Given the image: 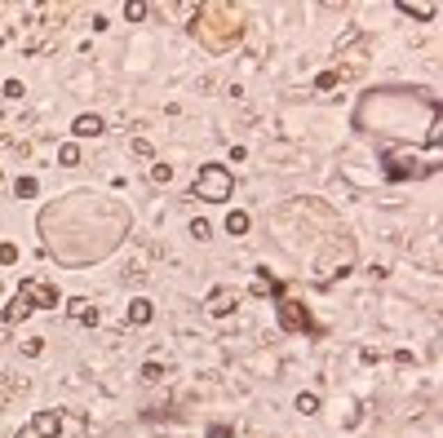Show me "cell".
<instances>
[{"instance_id":"6da1fadb","label":"cell","mask_w":443,"mask_h":438,"mask_svg":"<svg viewBox=\"0 0 443 438\" xmlns=\"http://www.w3.org/2000/svg\"><path fill=\"white\" fill-rule=\"evenodd\" d=\"M195 195H204V200H226V195H231V173L218 168V164H209L195 181Z\"/></svg>"},{"instance_id":"277c9868","label":"cell","mask_w":443,"mask_h":438,"mask_svg":"<svg viewBox=\"0 0 443 438\" xmlns=\"http://www.w3.org/2000/svg\"><path fill=\"white\" fill-rule=\"evenodd\" d=\"M226 226H231L235 235H244V230H248V217H244V213H231V222H226Z\"/></svg>"},{"instance_id":"3957f363","label":"cell","mask_w":443,"mask_h":438,"mask_svg":"<svg viewBox=\"0 0 443 438\" xmlns=\"http://www.w3.org/2000/svg\"><path fill=\"white\" fill-rule=\"evenodd\" d=\"M129 319H151V306H147V301H134V306H129Z\"/></svg>"},{"instance_id":"7a4b0ae2","label":"cell","mask_w":443,"mask_h":438,"mask_svg":"<svg viewBox=\"0 0 443 438\" xmlns=\"http://www.w3.org/2000/svg\"><path fill=\"white\" fill-rule=\"evenodd\" d=\"M76 133H80V138H89V133H102V120H98V115H80V120H76Z\"/></svg>"}]
</instances>
